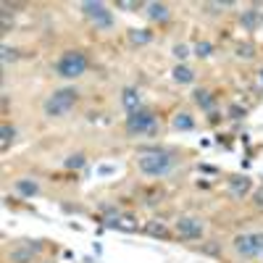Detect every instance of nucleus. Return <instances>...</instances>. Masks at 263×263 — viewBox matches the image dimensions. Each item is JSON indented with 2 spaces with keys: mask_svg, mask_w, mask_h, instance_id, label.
Instances as JSON below:
<instances>
[{
  "mask_svg": "<svg viewBox=\"0 0 263 263\" xmlns=\"http://www.w3.org/2000/svg\"><path fill=\"white\" fill-rule=\"evenodd\" d=\"M158 129V119L150 111H137L127 116V132L129 134H153Z\"/></svg>",
  "mask_w": 263,
  "mask_h": 263,
  "instance_id": "nucleus-4",
  "label": "nucleus"
},
{
  "mask_svg": "<svg viewBox=\"0 0 263 263\" xmlns=\"http://www.w3.org/2000/svg\"><path fill=\"white\" fill-rule=\"evenodd\" d=\"M174 79L179 84H190L192 79H195V74H192V68H187V66H176L174 68Z\"/></svg>",
  "mask_w": 263,
  "mask_h": 263,
  "instance_id": "nucleus-16",
  "label": "nucleus"
},
{
  "mask_svg": "<svg viewBox=\"0 0 263 263\" xmlns=\"http://www.w3.org/2000/svg\"><path fill=\"white\" fill-rule=\"evenodd\" d=\"M145 231H148V234H153V237H161V239L168 237V229H166L161 221H150L148 227H145Z\"/></svg>",
  "mask_w": 263,
  "mask_h": 263,
  "instance_id": "nucleus-18",
  "label": "nucleus"
},
{
  "mask_svg": "<svg viewBox=\"0 0 263 263\" xmlns=\"http://www.w3.org/2000/svg\"><path fill=\"white\" fill-rule=\"evenodd\" d=\"M255 205H258V208H263V187H261L258 192H255Z\"/></svg>",
  "mask_w": 263,
  "mask_h": 263,
  "instance_id": "nucleus-29",
  "label": "nucleus"
},
{
  "mask_svg": "<svg viewBox=\"0 0 263 263\" xmlns=\"http://www.w3.org/2000/svg\"><path fill=\"white\" fill-rule=\"evenodd\" d=\"M234 250L242 255V258H261V255H263V234H261V231L239 234L234 239Z\"/></svg>",
  "mask_w": 263,
  "mask_h": 263,
  "instance_id": "nucleus-5",
  "label": "nucleus"
},
{
  "mask_svg": "<svg viewBox=\"0 0 263 263\" xmlns=\"http://www.w3.org/2000/svg\"><path fill=\"white\" fill-rule=\"evenodd\" d=\"M129 40L134 42V45H148L153 40V34L148 32V29H132L129 32Z\"/></svg>",
  "mask_w": 263,
  "mask_h": 263,
  "instance_id": "nucleus-15",
  "label": "nucleus"
},
{
  "mask_svg": "<svg viewBox=\"0 0 263 263\" xmlns=\"http://www.w3.org/2000/svg\"><path fill=\"white\" fill-rule=\"evenodd\" d=\"M82 166H84V156H82V153H76V156L66 158V168H71V171H76V168H82Z\"/></svg>",
  "mask_w": 263,
  "mask_h": 263,
  "instance_id": "nucleus-22",
  "label": "nucleus"
},
{
  "mask_svg": "<svg viewBox=\"0 0 263 263\" xmlns=\"http://www.w3.org/2000/svg\"><path fill=\"white\" fill-rule=\"evenodd\" d=\"M105 227L121 229V231H137V221H134V216H119V213H113V216H108V219H105Z\"/></svg>",
  "mask_w": 263,
  "mask_h": 263,
  "instance_id": "nucleus-8",
  "label": "nucleus"
},
{
  "mask_svg": "<svg viewBox=\"0 0 263 263\" xmlns=\"http://www.w3.org/2000/svg\"><path fill=\"white\" fill-rule=\"evenodd\" d=\"M142 174L148 176H164L174 168V156L166 150H150V153H142L140 161H137Z\"/></svg>",
  "mask_w": 263,
  "mask_h": 263,
  "instance_id": "nucleus-1",
  "label": "nucleus"
},
{
  "mask_svg": "<svg viewBox=\"0 0 263 263\" xmlns=\"http://www.w3.org/2000/svg\"><path fill=\"white\" fill-rule=\"evenodd\" d=\"M174 56H176V58H187L190 53H187V48H184V45H176V48H174Z\"/></svg>",
  "mask_w": 263,
  "mask_h": 263,
  "instance_id": "nucleus-28",
  "label": "nucleus"
},
{
  "mask_svg": "<svg viewBox=\"0 0 263 263\" xmlns=\"http://www.w3.org/2000/svg\"><path fill=\"white\" fill-rule=\"evenodd\" d=\"M121 105L127 108L129 113L142 111V98H140V92H137L134 87H127V90L121 92Z\"/></svg>",
  "mask_w": 263,
  "mask_h": 263,
  "instance_id": "nucleus-9",
  "label": "nucleus"
},
{
  "mask_svg": "<svg viewBox=\"0 0 263 263\" xmlns=\"http://www.w3.org/2000/svg\"><path fill=\"white\" fill-rule=\"evenodd\" d=\"M237 56H239V58H253V56H255V50H253V45H250V42H245V45H239V48H237Z\"/></svg>",
  "mask_w": 263,
  "mask_h": 263,
  "instance_id": "nucleus-23",
  "label": "nucleus"
},
{
  "mask_svg": "<svg viewBox=\"0 0 263 263\" xmlns=\"http://www.w3.org/2000/svg\"><path fill=\"white\" fill-rule=\"evenodd\" d=\"M8 24H11V19H8V11H3V27L8 29Z\"/></svg>",
  "mask_w": 263,
  "mask_h": 263,
  "instance_id": "nucleus-30",
  "label": "nucleus"
},
{
  "mask_svg": "<svg viewBox=\"0 0 263 263\" xmlns=\"http://www.w3.org/2000/svg\"><path fill=\"white\" fill-rule=\"evenodd\" d=\"M84 71H87V56L79 50L64 53L56 64V74L64 76V79H76V76H82Z\"/></svg>",
  "mask_w": 263,
  "mask_h": 263,
  "instance_id": "nucleus-2",
  "label": "nucleus"
},
{
  "mask_svg": "<svg viewBox=\"0 0 263 263\" xmlns=\"http://www.w3.org/2000/svg\"><path fill=\"white\" fill-rule=\"evenodd\" d=\"M176 234L184 237V239H200V234H203V224L197 219H192V216H184V219L176 221Z\"/></svg>",
  "mask_w": 263,
  "mask_h": 263,
  "instance_id": "nucleus-7",
  "label": "nucleus"
},
{
  "mask_svg": "<svg viewBox=\"0 0 263 263\" xmlns=\"http://www.w3.org/2000/svg\"><path fill=\"white\" fill-rule=\"evenodd\" d=\"M148 16H150L153 21H166V19H168L166 3H148Z\"/></svg>",
  "mask_w": 263,
  "mask_h": 263,
  "instance_id": "nucleus-12",
  "label": "nucleus"
},
{
  "mask_svg": "<svg viewBox=\"0 0 263 263\" xmlns=\"http://www.w3.org/2000/svg\"><path fill=\"white\" fill-rule=\"evenodd\" d=\"M82 11H84V16L92 19V24L100 27V29H108V27L113 24L111 11H108L103 3H82Z\"/></svg>",
  "mask_w": 263,
  "mask_h": 263,
  "instance_id": "nucleus-6",
  "label": "nucleus"
},
{
  "mask_svg": "<svg viewBox=\"0 0 263 263\" xmlns=\"http://www.w3.org/2000/svg\"><path fill=\"white\" fill-rule=\"evenodd\" d=\"M40 247H42L40 242H34V245L27 242L24 247H16V250H11V261H13V263H29L34 253H40Z\"/></svg>",
  "mask_w": 263,
  "mask_h": 263,
  "instance_id": "nucleus-10",
  "label": "nucleus"
},
{
  "mask_svg": "<svg viewBox=\"0 0 263 263\" xmlns=\"http://www.w3.org/2000/svg\"><path fill=\"white\" fill-rule=\"evenodd\" d=\"M195 103H197L200 108H205V111H211V108L216 105V98L211 95V92H205V90H197V92H195Z\"/></svg>",
  "mask_w": 263,
  "mask_h": 263,
  "instance_id": "nucleus-14",
  "label": "nucleus"
},
{
  "mask_svg": "<svg viewBox=\"0 0 263 263\" xmlns=\"http://www.w3.org/2000/svg\"><path fill=\"white\" fill-rule=\"evenodd\" d=\"M261 84H263V71H261Z\"/></svg>",
  "mask_w": 263,
  "mask_h": 263,
  "instance_id": "nucleus-31",
  "label": "nucleus"
},
{
  "mask_svg": "<svg viewBox=\"0 0 263 263\" xmlns=\"http://www.w3.org/2000/svg\"><path fill=\"white\" fill-rule=\"evenodd\" d=\"M192 127H195V121H192V116H187V113H176V116H174V129L190 132Z\"/></svg>",
  "mask_w": 263,
  "mask_h": 263,
  "instance_id": "nucleus-17",
  "label": "nucleus"
},
{
  "mask_svg": "<svg viewBox=\"0 0 263 263\" xmlns=\"http://www.w3.org/2000/svg\"><path fill=\"white\" fill-rule=\"evenodd\" d=\"M0 134H3V140H0V145H3V150H5V148L11 145V140L16 137V129H13L11 124H3V127H0Z\"/></svg>",
  "mask_w": 263,
  "mask_h": 263,
  "instance_id": "nucleus-19",
  "label": "nucleus"
},
{
  "mask_svg": "<svg viewBox=\"0 0 263 263\" xmlns=\"http://www.w3.org/2000/svg\"><path fill=\"white\" fill-rule=\"evenodd\" d=\"M229 116H231V119H242V116H245V108H239V105H229Z\"/></svg>",
  "mask_w": 263,
  "mask_h": 263,
  "instance_id": "nucleus-26",
  "label": "nucleus"
},
{
  "mask_svg": "<svg viewBox=\"0 0 263 263\" xmlns=\"http://www.w3.org/2000/svg\"><path fill=\"white\" fill-rule=\"evenodd\" d=\"M116 8H121V11H137V8H140V3H132V0H119V3H116Z\"/></svg>",
  "mask_w": 263,
  "mask_h": 263,
  "instance_id": "nucleus-25",
  "label": "nucleus"
},
{
  "mask_svg": "<svg viewBox=\"0 0 263 263\" xmlns=\"http://www.w3.org/2000/svg\"><path fill=\"white\" fill-rule=\"evenodd\" d=\"M16 190H19V195H24V197H34L37 192H40L37 182H29V179H19L16 182Z\"/></svg>",
  "mask_w": 263,
  "mask_h": 263,
  "instance_id": "nucleus-13",
  "label": "nucleus"
},
{
  "mask_svg": "<svg viewBox=\"0 0 263 263\" xmlns=\"http://www.w3.org/2000/svg\"><path fill=\"white\" fill-rule=\"evenodd\" d=\"M231 5H234V3H231V0H224V3H208V5H205V8H211V11H216V8H231Z\"/></svg>",
  "mask_w": 263,
  "mask_h": 263,
  "instance_id": "nucleus-27",
  "label": "nucleus"
},
{
  "mask_svg": "<svg viewBox=\"0 0 263 263\" xmlns=\"http://www.w3.org/2000/svg\"><path fill=\"white\" fill-rule=\"evenodd\" d=\"M211 53H213V45H211V42H197V45H195V56H197V58H208Z\"/></svg>",
  "mask_w": 263,
  "mask_h": 263,
  "instance_id": "nucleus-21",
  "label": "nucleus"
},
{
  "mask_svg": "<svg viewBox=\"0 0 263 263\" xmlns=\"http://www.w3.org/2000/svg\"><path fill=\"white\" fill-rule=\"evenodd\" d=\"M227 182H229V192L234 197H242L250 192V179H247V176H229Z\"/></svg>",
  "mask_w": 263,
  "mask_h": 263,
  "instance_id": "nucleus-11",
  "label": "nucleus"
},
{
  "mask_svg": "<svg viewBox=\"0 0 263 263\" xmlns=\"http://www.w3.org/2000/svg\"><path fill=\"white\" fill-rule=\"evenodd\" d=\"M258 21H261V13H258V11L242 13V24H245L247 29H255V27H258Z\"/></svg>",
  "mask_w": 263,
  "mask_h": 263,
  "instance_id": "nucleus-20",
  "label": "nucleus"
},
{
  "mask_svg": "<svg viewBox=\"0 0 263 263\" xmlns=\"http://www.w3.org/2000/svg\"><path fill=\"white\" fill-rule=\"evenodd\" d=\"M0 53H3V64H11V61H16V50L8 48V45H3V50H0Z\"/></svg>",
  "mask_w": 263,
  "mask_h": 263,
  "instance_id": "nucleus-24",
  "label": "nucleus"
},
{
  "mask_svg": "<svg viewBox=\"0 0 263 263\" xmlns=\"http://www.w3.org/2000/svg\"><path fill=\"white\" fill-rule=\"evenodd\" d=\"M74 103H76V90H71V87L58 90L45 100V113L48 116H66L74 108Z\"/></svg>",
  "mask_w": 263,
  "mask_h": 263,
  "instance_id": "nucleus-3",
  "label": "nucleus"
}]
</instances>
